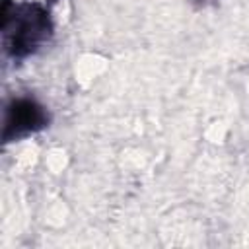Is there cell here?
<instances>
[{
    "mask_svg": "<svg viewBox=\"0 0 249 249\" xmlns=\"http://www.w3.org/2000/svg\"><path fill=\"white\" fill-rule=\"evenodd\" d=\"M53 25L49 12L39 4H12L2 6V35L4 47L14 58H23L35 53L51 37Z\"/></svg>",
    "mask_w": 249,
    "mask_h": 249,
    "instance_id": "cell-1",
    "label": "cell"
},
{
    "mask_svg": "<svg viewBox=\"0 0 249 249\" xmlns=\"http://www.w3.org/2000/svg\"><path fill=\"white\" fill-rule=\"evenodd\" d=\"M47 124L49 113L39 101H35L33 97H14L6 105L2 138L4 142H12L21 136L33 134Z\"/></svg>",
    "mask_w": 249,
    "mask_h": 249,
    "instance_id": "cell-2",
    "label": "cell"
},
{
    "mask_svg": "<svg viewBox=\"0 0 249 249\" xmlns=\"http://www.w3.org/2000/svg\"><path fill=\"white\" fill-rule=\"evenodd\" d=\"M196 2H206V0H196Z\"/></svg>",
    "mask_w": 249,
    "mask_h": 249,
    "instance_id": "cell-3",
    "label": "cell"
}]
</instances>
